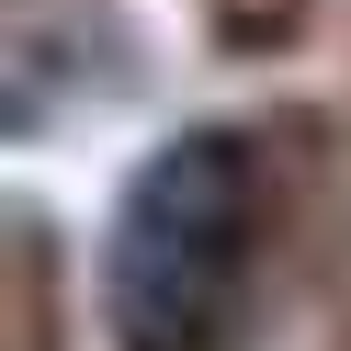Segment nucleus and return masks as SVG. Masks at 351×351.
Listing matches in <instances>:
<instances>
[{
	"mask_svg": "<svg viewBox=\"0 0 351 351\" xmlns=\"http://www.w3.org/2000/svg\"><path fill=\"white\" fill-rule=\"evenodd\" d=\"M250 204L261 170L227 125H193L125 182V215L102 238V317L114 351H227L250 295Z\"/></svg>",
	"mask_w": 351,
	"mask_h": 351,
	"instance_id": "nucleus-1",
	"label": "nucleus"
}]
</instances>
